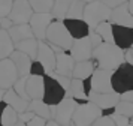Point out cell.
Here are the masks:
<instances>
[{
	"label": "cell",
	"mask_w": 133,
	"mask_h": 126,
	"mask_svg": "<svg viewBox=\"0 0 133 126\" xmlns=\"http://www.w3.org/2000/svg\"><path fill=\"white\" fill-rule=\"evenodd\" d=\"M124 50L111 42H102L93 50V63L99 69L115 71L121 63H124Z\"/></svg>",
	"instance_id": "obj_1"
},
{
	"label": "cell",
	"mask_w": 133,
	"mask_h": 126,
	"mask_svg": "<svg viewBox=\"0 0 133 126\" xmlns=\"http://www.w3.org/2000/svg\"><path fill=\"white\" fill-rule=\"evenodd\" d=\"M45 41L48 42L49 45L60 47L63 51H70L75 39L69 33V30L66 29L64 23L60 21V20H55V21H52V23L49 24L48 30H46Z\"/></svg>",
	"instance_id": "obj_2"
},
{
	"label": "cell",
	"mask_w": 133,
	"mask_h": 126,
	"mask_svg": "<svg viewBox=\"0 0 133 126\" xmlns=\"http://www.w3.org/2000/svg\"><path fill=\"white\" fill-rule=\"evenodd\" d=\"M111 14H112V9L108 5H105L102 0H94V2H90V3H85L82 20L90 26L91 30H94L100 23L109 21Z\"/></svg>",
	"instance_id": "obj_3"
},
{
	"label": "cell",
	"mask_w": 133,
	"mask_h": 126,
	"mask_svg": "<svg viewBox=\"0 0 133 126\" xmlns=\"http://www.w3.org/2000/svg\"><path fill=\"white\" fill-rule=\"evenodd\" d=\"M102 114L103 111L96 104H93L91 101L82 102V104H78L75 108L72 123L73 126H91Z\"/></svg>",
	"instance_id": "obj_4"
},
{
	"label": "cell",
	"mask_w": 133,
	"mask_h": 126,
	"mask_svg": "<svg viewBox=\"0 0 133 126\" xmlns=\"http://www.w3.org/2000/svg\"><path fill=\"white\" fill-rule=\"evenodd\" d=\"M112 89L117 93H124L129 90H133V65L132 63H121L115 71H112L111 77Z\"/></svg>",
	"instance_id": "obj_5"
},
{
	"label": "cell",
	"mask_w": 133,
	"mask_h": 126,
	"mask_svg": "<svg viewBox=\"0 0 133 126\" xmlns=\"http://www.w3.org/2000/svg\"><path fill=\"white\" fill-rule=\"evenodd\" d=\"M67 96V90L51 74L43 77V101L48 105H57Z\"/></svg>",
	"instance_id": "obj_6"
},
{
	"label": "cell",
	"mask_w": 133,
	"mask_h": 126,
	"mask_svg": "<svg viewBox=\"0 0 133 126\" xmlns=\"http://www.w3.org/2000/svg\"><path fill=\"white\" fill-rule=\"evenodd\" d=\"M88 101L96 104L97 107L103 111L106 116H112L115 113L117 104L121 101V95L117 92H109V93H97V92H90L88 93Z\"/></svg>",
	"instance_id": "obj_7"
},
{
	"label": "cell",
	"mask_w": 133,
	"mask_h": 126,
	"mask_svg": "<svg viewBox=\"0 0 133 126\" xmlns=\"http://www.w3.org/2000/svg\"><path fill=\"white\" fill-rule=\"evenodd\" d=\"M52 21H54V17L51 15V12H35L31 15L30 21H29L35 38L39 39V41H45L46 30H48L49 24Z\"/></svg>",
	"instance_id": "obj_8"
},
{
	"label": "cell",
	"mask_w": 133,
	"mask_h": 126,
	"mask_svg": "<svg viewBox=\"0 0 133 126\" xmlns=\"http://www.w3.org/2000/svg\"><path fill=\"white\" fill-rule=\"evenodd\" d=\"M78 105V102L70 96H66L61 102L57 104V111H55L54 120L58 122L61 126H72V117L75 113V108Z\"/></svg>",
	"instance_id": "obj_9"
},
{
	"label": "cell",
	"mask_w": 133,
	"mask_h": 126,
	"mask_svg": "<svg viewBox=\"0 0 133 126\" xmlns=\"http://www.w3.org/2000/svg\"><path fill=\"white\" fill-rule=\"evenodd\" d=\"M111 77H112V71L96 68L94 72H93V75L90 77L91 92H97V93H109V92H114L112 83H111Z\"/></svg>",
	"instance_id": "obj_10"
},
{
	"label": "cell",
	"mask_w": 133,
	"mask_h": 126,
	"mask_svg": "<svg viewBox=\"0 0 133 126\" xmlns=\"http://www.w3.org/2000/svg\"><path fill=\"white\" fill-rule=\"evenodd\" d=\"M33 14L35 11L29 0H14V6L9 14V18L12 20L14 24H27Z\"/></svg>",
	"instance_id": "obj_11"
},
{
	"label": "cell",
	"mask_w": 133,
	"mask_h": 126,
	"mask_svg": "<svg viewBox=\"0 0 133 126\" xmlns=\"http://www.w3.org/2000/svg\"><path fill=\"white\" fill-rule=\"evenodd\" d=\"M19 78L18 71L14 65V62L9 57L0 60V87L2 89H11L15 81Z\"/></svg>",
	"instance_id": "obj_12"
},
{
	"label": "cell",
	"mask_w": 133,
	"mask_h": 126,
	"mask_svg": "<svg viewBox=\"0 0 133 126\" xmlns=\"http://www.w3.org/2000/svg\"><path fill=\"white\" fill-rule=\"evenodd\" d=\"M93 50H94V47L91 45L90 39L87 36V38H82V39H75L69 53L72 54L75 62H84V60L93 59Z\"/></svg>",
	"instance_id": "obj_13"
},
{
	"label": "cell",
	"mask_w": 133,
	"mask_h": 126,
	"mask_svg": "<svg viewBox=\"0 0 133 126\" xmlns=\"http://www.w3.org/2000/svg\"><path fill=\"white\" fill-rule=\"evenodd\" d=\"M36 60H39L45 68L46 74H52L55 69V51L51 48L48 42L39 41V51H37Z\"/></svg>",
	"instance_id": "obj_14"
},
{
	"label": "cell",
	"mask_w": 133,
	"mask_h": 126,
	"mask_svg": "<svg viewBox=\"0 0 133 126\" xmlns=\"http://www.w3.org/2000/svg\"><path fill=\"white\" fill-rule=\"evenodd\" d=\"M114 27V44L118 45L121 50H129L133 47V27H126V26H118L112 24Z\"/></svg>",
	"instance_id": "obj_15"
},
{
	"label": "cell",
	"mask_w": 133,
	"mask_h": 126,
	"mask_svg": "<svg viewBox=\"0 0 133 126\" xmlns=\"http://www.w3.org/2000/svg\"><path fill=\"white\" fill-rule=\"evenodd\" d=\"M75 59L69 51H60L55 54V74H60L64 77H72L73 68H75Z\"/></svg>",
	"instance_id": "obj_16"
},
{
	"label": "cell",
	"mask_w": 133,
	"mask_h": 126,
	"mask_svg": "<svg viewBox=\"0 0 133 126\" xmlns=\"http://www.w3.org/2000/svg\"><path fill=\"white\" fill-rule=\"evenodd\" d=\"M9 59L14 62V65L17 68L19 77H29V75H30L31 63H33V60H31L30 56H27L25 53L19 51V50H15V51L11 54Z\"/></svg>",
	"instance_id": "obj_17"
},
{
	"label": "cell",
	"mask_w": 133,
	"mask_h": 126,
	"mask_svg": "<svg viewBox=\"0 0 133 126\" xmlns=\"http://www.w3.org/2000/svg\"><path fill=\"white\" fill-rule=\"evenodd\" d=\"M63 23L66 26V29L69 30V33L72 35L73 39H82L87 38L90 33V26L85 23L84 20H73V18H64Z\"/></svg>",
	"instance_id": "obj_18"
},
{
	"label": "cell",
	"mask_w": 133,
	"mask_h": 126,
	"mask_svg": "<svg viewBox=\"0 0 133 126\" xmlns=\"http://www.w3.org/2000/svg\"><path fill=\"white\" fill-rule=\"evenodd\" d=\"M109 21H111L112 24H118V26L133 27V15L130 14V11H129V5L124 3V5L114 8Z\"/></svg>",
	"instance_id": "obj_19"
},
{
	"label": "cell",
	"mask_w": 133,
	"mask_h": 126,
	"mask_svg": "<svg viewBox=\"0 0 133 126\" xmlns=\"http://www.w3.org/2000/svg\"><path fill=\"white\" fill-rule=\"evenodd\" d=\"M3 102L8 104V105H11V107H12L14 110H17L18 114H19V113H24L25 110L29 108V102L30 101H27L23 96H19L18 93L14 90V87H11V89H8L6 92H5Z\"/></svg>",
	"instance_id": "obj_20"
},
{
	"label": "cell",
	"mask_w": 133,
	"mask_h": 126,
	"mask_svg": "<svg viewBox=\"0 0 133 126\" xmlns=\"http://www.w3.org/2000/svg\"><path fill=\"white\" fill-rule=\"evenodd\" d=\"M27 93L31 99H43V77L30 74L27 77Z\"/></svg>",
	"instance_id": "obj_21"
},
{
	"label": "cell",
	"mask_w": 133,
	"mask_h": 126,
	"mask_svg": "<svg viewBox=\"0 0 133 126\" xmlns=\"http://www.w3.org/2000/svg\"><path fill=\"white\" fill-rule=\"evenodd\" d=\"M67 96L73 98L78 104L79 102H87L88 101V93H87V89H85L84 80L72 78L70 87H69V90H67Z\"/></svg>",
	"instance_id": "obj_22"
},
{
	"label": "cell",
	"mask_w": 133,
	"mask_h": 126,
	"mask_svg": "<svg viewBox=\"0 0 133 126\" xmlns=\"http://www.w3.org/2000/svg\"><path fill=\"white\" fill-rule=\"evenodd\" d=\"M18 120L19 116L17 110H14L3 101L0 102V126H14Z\"/></svg>",
	"instance_id": "obj_23"
},
{
	"label": "cell",
	"mask_w": 133,
	"mask_h": 126,
	"mask_svg": "<svg viewBox=\"0 0 133 126\" xmlns=\"http://www.w3.org/2000/svg\"><path fill=\"white\" fill-rule=\"evenodd\" d=\"M8 32H9V35L12 38L14 44H18V42L24 41V39H29V38H33L35 36L29 23L27 24H14Z\"/></svg>",
	"instance_id": "obj_24"
},
{
	"label": "cell",
	"mask_w": 133,
	"mask_h": 126,
	"mask_svg": "<svg viewBox=\"0 0 133 126\" xmlns=\"http://www.w3.org/2000/svg\"><path fill=\"white\" fill-rule=\"evenodd\" d=\"M96 69V66L93 63V60H84V62H76L75 68L72 72V78L78 80H87L93 75V72Z\"/></svg>",
	"instance_id": "obj_25"
},
{
	"label": "cell",
	"mask_w": 133,
	"mask_h": 126,
	"mask_svg": "<svg viewBox=\"0 0 133 126\" xmlns=\"http://www.w3.org/2000/svg\"><path fill=\"white\" fill-rule=\"evenodd\" d=\"M15 51V44L9 32L5 29H0V60L11 57V54Z\"/></svg>",
	"instance_id": "obj_26"
},
{
	"label": "cell",
	"mask_w": 133,
	"mask_h": 126,
	"mask_svg": "<svg viewBox=\"0 0 133 126\" xmlns=\"http://www.w3.org/2000/svg\"><path fill=\"white\" fill-rule=\"evenodd\" d=\"M15 50H19V51L25 53L27 56H30L31 60H36L37 51H39V39H36L35 36L29 38V39H24V41L15 44Z\"/></svg>",
	"instance_id": "obj_27"
},
{
	"label": "cell",
	"mask_w": 133,
	"mask_h": 126,
	"mask_svg": "<svg viewBox=\"0 0 133 126\" xmlns=\"http://www.w3.org/2000/svg\"><path fill=\"white\" fill-rule=\"evenodd\" d=\"M27 110L33 111L36 116L45 117L46 120L52 119V117H51V110H49V105L43 101V99H31V101L29 102V108H27Z\"/></svg>",
	"instance_id": "obj_28"
},
{
	"label": "cell",
	"mask_w": 133,
	"mask_h": 126,
	"mask_svg": "<svg viewBox=\"0 0 133 126\" xmlns=\"http://www.w3.org/2000/svg\"><path fill=\"white\" fill-rule=\"evenodd\" d=\"M72 2L73 0H54V6H52V11H51V15L54 17V20L63 21L66 18L67 11H69Z\"/></svg>",
	"instance_id": "obj_29"
},
{
	"label": "cell",
	"mask_w": 133,
	"mask_h": 126,
	"mask_svg": "<svg viewBox=\"0 0 133 126\" xmlns=\"http://www.w3.org/2000/svg\"><path fill=\"white\" fill-rule=\"evenodd\" d=\"M112 23L111 21H103L97 26L96 32L100 35V38L103 39V42H111V44H114V30H112Z\"/></svg>",
	"instance_id": "obj_30"
},
{
	"label": "cell",
	"mask_w": 133,
	"mask_h": 126,
	"mask_svg": "<svg viewBox=\"0 0 133 126\" xmlns=\"http://www.w3.org/2000/svg\"><path fill=\"white\" fill-rule=\"evenodd\" d=\"M84 9H85V3L82 0H73L70 3V8L67 11L66 18H73V20H82L84 17Z\"/></svg>",
	"instance_id": "obj_31"
},
{
	"label": "cell",
	"mask_w": 133,
	"mask_h": 126,
	"mask_svg": "<svg viewBox=\"0 0 133 126\" xmlns=\"http://www.w3.org/2000/svg\"><path fill=\"white\" fill-rule=\"evenodd\" d=\"M35 12H51L54 0H29Z\"/></svg>",
	"instance_id": "obj_32"
},
{
	"label": "cell",
	"mask_w": 133,
	"mask_h": 126,
	"mask_svg": "<svg viewBox=\"0 0 133 126\" xmlns=\"http://www.w3.org/2000/svg\"><path fill=\"white\" fill-rule=\"evenodd\" d=\"M115 113L133 119V102L120 101L118 104H117V107H115Z\"/></svg>",
	"instance_id": "obj_33"
},
{
	"label": "cell",
	"mask_w": 133,
	"mask_h": 126,
	"mask_svg": "<svg viewBox=\"0 0 133 126\" xmlns=\"http://www.w3.org/2000/svg\"><path fill=\"white\" fill-rule=\"evenodd\" d=\"M12 87L19 96H23L24 99L30 101V96H29V93H27V77H19L18 80L15 81V84H14Z\"/></svg>",
	"instance_id": "obj_34"
},
{
	"label": "cell",
	"mask_w": 133,
	"mask_h": 126,
	"mask_svg": "<svg viewBox=\"0 0 133 126\" xmlns=\"http://www.w3.org/2000/svg\"><path fill=\"white\" fill-rule=\"evenodd\" d=\"M14 0H0V18L9 17V14L12 11Z\"/></svg>",
	"instance_id": "obj_35"
},
{
	"label": "cell",
	"mask_w": 133,
	"mask_h": 126,
	"mask_svg": "<svg viewBox=\"0 0 133 126\" xmlns=\"http://www.w3.org/2000/svg\"><path fill=\"white\" fill-rule=\"evenodd\" d=\"M91 126H115V122H114V119H112V116L102 114Z\"/></svg>",
	"instance_id": "obj_36"
},
{
	"label": "cell",
	"mask_w": 133,
	"mask_h": 126,
	"mask_svg": "<svg viewBox=\"0 0 133 126\" xmlns=\"http://www.w3.org/2000/svg\"><path fill=\"white\" fill-rule=\"evenodd\" d=\"M30 74L33 75H41V77H45L46 75V72H45V68L42 66V63L39 62V60H33V63H31V71Z\"/></svg>",
	"instance_id": "obj_37"
},
{
	"label": "cell",
	"mask_w": 133,
	"mask_h": 126,
	"mask_svg": "<svg viewBox=\"0 0 133 126\" xmlns=\"http://www.w3.org/2000/svg\"><path fill=\"white\" fill-rule=\"evenodd\" d=\"M52 77L58 81V83L64 87L66 90H69V87H70V81H72V77H64V75H60V74H55V72H52L51 74Z\"/></svg>",
	"instance_id": "obj_38"
},
{
	"label": "cell",
	"mask_w": 133,
	"mask_h": 126,
	"mask_svg": "<svg viewBox=\"0 0 133 126\" xmlns=\"http://www.w3.org/2000/svg\"><path fill=\"white\" fill-rule=\"evenodd\" d=\"M112 119L115 122V126H129L130 125V117H126V116L114 113L112 114Z\"/></svg>",
	"instance_id": "obj_39"
},
{
	"label": "cell",
	"mask_w": 133,
	"mask_h": 126,
	"mask_svg": "<svg viewBox=\"0 0 133 126\" xmlns=\"http://www.w3.org/2000/svg\"><path fill=\"white\" fill-rule=\"evenodd\" d=\"M88 39H90V42H91V45L96 48V47H99L100 44L103 42V39L100 38V35L97 33L96 30H90V33H88Z\"/></svg>",
	"instance_id": "obj_40"
},
{
	"label": "cell",
	"mask_w": 133,
	"mask_h": 126,
	"mask_svg": "<svg viewBox=\"0 0 133 126\" xmlns=\"http://www.w3.org/2000/svg\"><path fill=\"white\" fill-rule=\"evenodd\" d=\"M48 120L45 117H41V116H35L30 122H27V126H45Z\"/></svg>",
	"instance_id": "obj_41"
},
{
	"label": "cell",
	"mask_w": 133,
	"mask_h": 126,
	"mask_svg": "<svg viewBox=\"0 0 133 126\" xmlns=\"http://www.w3.org/2000/svg\"><path fill=\"white\" fill-rule=\"evenodd\" d=\"M18 116H19V120H21V122L27 123V122H30V120L36 116V114L33 113V111H30V110H25L24 113H19Z\"/></svg>",
	"instance_id": "obj_42"
},
{
	"label": "cell",
	"mask_w": 133,
	"mask_h": 126,
	"mask_svg": "<svg viewBox=\"0 0 133 126\" xmlns=\"http://www.w3.org/2000/svg\"><path fill=\"white\" fill-rule=\"evenodd\" d=\"M105 5H108L111 9H114V8H117V6H121L124 5V3H127L129 0H102Z\"/></svg>",
	"instance_id": "obj_43"
},
{
	"label": "cell",
	"mask_w": 133,
	"mask_h": 126,
	"mask_svg": "<svg viewBox=\"0 0 133 126\" xmlns=\"http://www.w3.org/2000/svg\"><path fill=\"white\" fill-rule=\"evenodd\" d=\"M14 26L12 23V20L9 17H3V18H0V29H5V30H9L11 27Z\"/></svg>",
	"instance_id": "obj_44"
},
{
	"label": "cell",
	"mask_w": 133,
	"mask_h": 126,
	"mask_svg": "<svg viewBox=\"0 0 133 126\" xmlns=\"http://www.w3.org/2000/svg\"><path fill=\"white\" fill-rule=\"evenodd\" d=\"M121 101L133 102V90H129V92H124V93H121Z\"/></svg>",
	"instance_id": "obj_45"
},
{
	"label": "cell",
	"mask_w": 133,
	"mask_h": 126,
	"mask_svg": "<svg viewBox=\"0 0 133 126\" xmlns=\"http://www.w3.org/2000/svg\"><path fill=\"white\" fill-rule=\"evenodd\" d=\"M124 59H126L127 63H132L133 65V51H132V48H129V50L124 51Z\"/></svg>",
	"instance_id": "obj_46"
},
{
	"label": "cell",
	"mask_w": 133,
	"mask_h": 126,
	"mask_svg": "<svg viewBox=\"0 0 133 126\" xmlns=\"http://www.w3.org/2000/svg\"><path fill=\"white\" fill-rule=\"evenodd\" d=\"M45 126H61L60 123H58V122H55L54 119H49L48 122H46V125Z\"/></svg>",
	"instance_id": "obj_47"
},
{
	"label": "cell",
	"mask_w": 133,
	"mask_h": 126,
	"mask_svg": "<svg viewBox=\"0 0 133 126\" xmlns=\"http://www.w3.org/2000/svg\"><path fill=\"white\" fill-rule=\"evenodd\" d=\"M127 5H129V11H130V14L133 15V0H129Z\"/></svg>",
	"instance_id": "obj_48"
},
{
	"label": "cell",
	"mask_w": 133,
	"mask_h": 126,
	"mask_svg": "<svg viewBox=\"0 0 133 126\" xmlns=\"http://www.w3.org/2000/svg\"><path fill=\"white\" fill-rule=\"evenodd\" d=\"M5 92H6V90H5V89H2V87H0V102L3 101V96H5Z\"/></svg>",
	"instance_id": "obj_49"
},
{
	"label": "cell",
	"mask_w": 133,
	"mask_h": 126,
	"mask_svg": "<svg viewBox=\"0 0 133 126\" xmlns=\"http://www.w3.org/2000/svg\"><path fill=\"white\" fill-rule=\"evenodd\" d=\"M14 126H27V123H24V122H21V120H18V122H17V123H15Z\"/></svg>",
	"instance_id": "obj_50"
},
{
	"label": "cell",
	"mask_w": 133,
	"mask_h": 126,
	"mask_svg": "<svg viewBox=\"0 0 133 126\" xmlns=\"http://www.w3.org/2000/svg\"><path fill=\"white\" fill-rule=\"evenodd\" d=\"M84 3H90V2H94V0H82Z\"/></svg>",
	"instance_id": "obj_51"
},
{
	"label": "cell",
	"mask_w": 133,
	"mask_h": 126,
	"mask_svg": "<svg viewBox=\"0 0 133 126\" xmlns=\"http://www.w3.org/2000/svg\"><path fill=\"white\" fill-rule=\"evenodd\" d=\"M130 123H132V125H133V119H130Z\"/></svg>",
	"instance_id": "obj_52"
},
{
	"label": "cell",
	"mask_w": 133,
	"mask_h": 126,
	"mask_svg": "<svg viewBox=\"0 0 133 126\" xmlns=\"http://www.w3.org/2000/svg\"><path fill=\"white\" fill-rule=\"evenodd\" d=\"M129 126H133V125H132V123H130V125H129Z\"/></svg>",
	"instance_id": "obj_53"
},
{
	"label": "cell",
	"mask_w": 133,
	"mask_h": 126,
	"mask_svg": "<svg viewBox=\"0 0 133 126\" xmlns=\"http://www.w3.org/2000/svg\"><path fill=\"white\" fill-rule=\"evenodd\" d=\"M132 51H133V47H132Z\"/></svg>",
	"instance_id": "obj_54"
},
{
	"label": "cell",
	"mask_w": 133,
	"mask_h": 126,
	"mask_svg": "<svg viewBox=\"0 0 133 126\" xmlns=\"http://www.w3.org/2000/svg\"><path fill=\"white\" fill-rule=\"evenodd\" d=\"M72 126H73V125H72Z\"/></svg>",
	"instance_id": "obj_55"
}]
</instances>
